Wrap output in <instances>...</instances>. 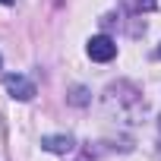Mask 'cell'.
Returning a JSON list of instances; mask_svg holds the SVG:
<instances>
[{
    "mask_svg": "<svg viewBox=\"0 0 161 161\" xmlns=\"http://www.w3.org/2000/svg\"><path fill=\"white\" fill-rule=\"evenodd\" d=\"M3 86H7V92H10L13 101H32V98L38 95V92H35V82L25 79V76H19V73H10V76L3 79Z\"/></svg>",
    "mask_w": 161,
    "mask_h": 161,
    "instance_id": "6da1fadb",
    "label": "cell"
},
{
    "mask_svg": "<svg viewBox=\"0 0 161 161\" xmlns=\"http://www.w3.org/2000/svg\"><path fill=\"white\" fill-rule=\"evenodd\" d=\"M86 54H89L92 60H98V63H108V60L117 57V44H114V38H108V35H95V38H89Z\"/></svg>",
    "mask_w": 161,
    "mask_h": 161,
    "instance_id": "7a4b0ae2",
    "label": "cell"
},
{
    "mask_svg": "<svg viewBox=\"0 0 161 161\" xmlns=\"http://www.w3.org/2000/svg\"><path fill=\"white\" fill-rule=\"evenodd\" d=\"M41 148H47L54 155H66V152H73V139L69 136H41Z\"/></svg>",
    "mask_w": 161,
    "mask_h": 161,
    "instance_id": "3957f363",
    "label": "cell"
},
{
    "mask_svg": "<svg viewBox=\"0 0 161 161\" xmlns=\"http://www.w3.org/2000/svg\"><path fill=\"white\" fill-rule=\"evenodd\" d=\"M69 101H73V104H86V101H89V92H86V89H79V86H76V89L69 92Z\"/></svg>",
    "mask_w": 161,
    "mask_h": 161,
    "instance_id": "277c9868",
    "label": "cell"
},
{
    "mask_svg": "<svg viewBox=\"0 0 161 161\" xmlns=\"http://www.w3.org/2000/svg\"><path fill=\"white\" fill-rule=\"evenodd\" d=\"M0 3H3V7H10V3H13V0H0Z\"/></svg>",
    "mask_w": 161,
    "mask_h": 161,
    "instance_id": "5b68a950",
    "label": "cell"
},
{
    "mask_svg": "<svg viewBox=\"0 0 161 161\" xmlns=\"http://www.w3.org/2000/svg\"><path fill=\"white\" fill-rule=\"evenodd\" d=\"M158 130H161V117H158Z\"/></svg>",
    "mask_w": 161,
    "mask_h": 161,
    "instance_id": "8992f818",
    "label": "cell"
},
{
    "mask_svg": "<svg viewBox=\"0 0 161 161\" xmlns=\"http://www.w3.org/2000/svg\"><path fill=\"white\" fill-rule=\"evenodd\" d=\"M158 57H161V47H158Z\"/></svg>",
    "mask_w": 161,
    "mask_h": 161,
    "instance_id": "52a82bcc",
    "label": "cell"
},
{
    "mask_svg": "<svg viewBox=\"0 0 161 161\" xmlns=\"http://www.w3.org/2000/svg\"><path fill=\"white\" fill-rule=\"evenodd\" d=\"M0 66H3V60H0Z\"/></svg>",
    "mask_w": 161,
    "mask_h": 161,
    "instance_id": "ba28073f",
    "label": "cell"
}]
</instances>
